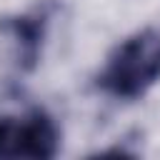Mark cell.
<instances>
[{"label":"cell","instance_id":"cell-1","mask_svg":"<svg viewBox=\"0 0 160 160\" xmlns=\"http://www.w3.org/2000/svg\"><path fill=\"white\" fill-rule=\"evenodd\" d=\"M160 80V35L142 30L122 40L98 75V88L118 100H138Z\"/></svg>","mask_w":160,"mask_h":160},{"label":"cell","instance_id":"cell-2","mask_svg":"<svg viewBox=\"0 0 160 160\" xmlns=\"http://www.w3.org/2000/svg\"><path fill=\"white\" fill-rule=\"evenodd\" d=\"M60 148V130L55 120L35 108L25 115H0V160L28 158L50 160Z\"/></svg>","mask_w":160,"mask_h":160},{"label":"cell","instance_id":"cell-3","mask_svg":"<svg viewBox=\"0 0 160 160\" xmlns=\"http://www.w3.org/2000/svg\"><path fill=\"white\" fill-rule=\"evenodd\" d=\"M52 15V5H38L28 12L10 15L0 20V30L8 32L18 45V65L20 70H35L42 50V40L48 32V22Z\"/></svg>","mask_w":160,"mask_h":160}]
</instances>
